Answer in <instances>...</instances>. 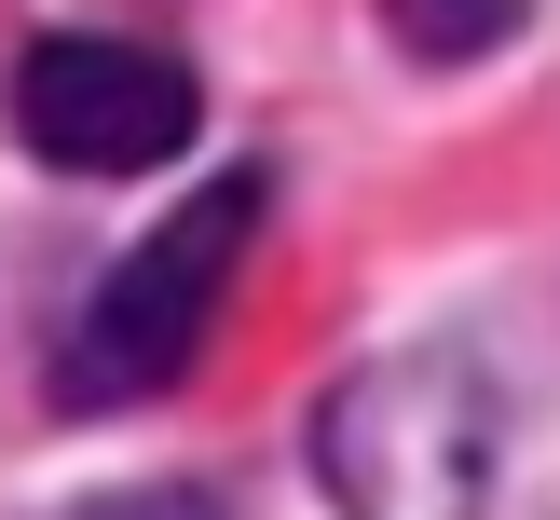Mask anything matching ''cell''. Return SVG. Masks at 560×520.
I'll use <instances>...</instances> for the list:
<instances>
[{"instance_id":"5","label":"cell","mask_w":560,"mask_h":520,"mask_svg":"<svg viewBox=\"0 0 560 520\" xmlns=\"http://www.w3.org/2000/svg\"><path fill=\"white\" fill-rule=\"evenodd\" d=\"M82 520H233V507L191 493V479H151V493H109V507H82Z\"/></svg>"},{"instance_id":"2","label":"cell","mask_w":560,"mask_h":520,"mask_svg":"<svg viewBox=\"0 0 560 520\" xmlns=\"http://www.w3.org/2000/svg\"><path fill=\"white\" fill-rule=\"evenodd\" d=\"M191 124H206L191 69L124 42V27H55V42L14 55V137L69 178H151V164L191 151Z\"/></svg>"},{"instance_id":"3","label":"cell","mask_w":560,"mask_h":520,"mask_svg":"<svg viewBox=\"0 0 560 520\" xmlns=\"http://www.w3.org/2000/svg\"><path fill=\"white\" fill-rule=\"evenodd\" d=\"M315 452H328V493L370 520H465L479 479H452V465H492V411L452 356H397V370L328 397Z\"/></svg>"},{"instance_id":"1","label":"cell","mask_w":560,"mask_h":520,"mask_svg":"<svg viewBox=\"0 0 560 520\" xmlns=\"http://www.w3.org/2000/svg\"><path fill=\"white\" fill-rule=\"evenodd\" d=\"M260 206L273 192L260 178H206L164 233H137L124 261L82 288V315H69V343H55V397L69 411H124V397H164V383L206 356V328H219V288H233V261H246V233H260Z\"/></svg>"},{"instance_id":"4","label":"cell","mask_w":560,"mask_h":520,"mask_svg":"<svg viewBox=\"0 0 560 520\" xmlns=\"http://www.w3.org/2000/svg\"><path fill=\"white\" fill-rule=\"evenodd\" d=\"M520 14H534V0H383V27H397L424 69H465V55H492Z\"/></svg>"}]
</instances>
